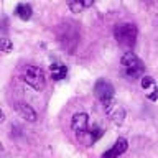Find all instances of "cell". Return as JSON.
<instances>
[{
	"label": "cell",
	"instance_id": "obj_1",
	"mask_svg": "<svg viewBox=\"0 0 158 158\" xmlns=\"http://www.w3.org/2000/svg\"><path fill=\"white\" fill-rule=\"evenodd\" d=\"M120 66H122L123 76L128 77V79L142 77L143 71H145V64H143V61L137 56L135 53H132V51H127L120 58Z\"/></svg>",
	"mask_w": 158,
	"mask_h": 158
},
{
	"label": "cell",
	"instance_id": "obj_2",
	"mask_svg": "<svg viewBox=\"0 0 158 158\" xmlns=\"http://www.w3.org/2000/svg\"><path fill=\"white\" fill-rule=\"evenodd\" d=\"M137 35H138V30L133 23H120L115 27V30H114L115 41L120 44L122 48H127V49L133 48V44L137 41Z\"/></svg>",
	"mask_w": 158,
	"mask_h": 158
},
{
	"label": "cell",
	"instance_id": "obj_3",
	"mask_svg": "<svg viewBox=\"0 0 158 158\" xmlns=\"http://www.w3.org/2000/svg\"><path fill=\"white\" fill-rule=\"evenodd\" d=\"M94 94L101 101L104 109L107 112H110V106H112L114 96H115V89H114L112 84L106 81V79H97V82L94 84Z\"/></svg>",
	"mask_w": 158,
	"mask_h": 158
},
{
	"label": "cell",
	"instance_id": "obj_4",
	"mask_svg": "<svg viewBox=\"0 0 158 158\" xmlns=\"http://www.w3.org/2000/svg\"><path fill=\"white\" fill-rule=\"evenodd\" d=\"M23 81L31 86L35 91H41L46 86V76H44V71L38 66H27L23 71Z\"/></svg>",
	"mask_w": 158,
	"mask_h": 158
},
{
	"label": "cell",
	"instance_id": "obj_5",
	"mask_svg": "<svg viewBox=\"0 0 158 158\" xmlns=\"http://www.w3.org/2000/svg\"><path fill=\"white\" fill-rule=\"evenodd\" d=\"M71 128H73L74 135L82 142V138L86 137L87 132H89V115L84 112L74 114L73 118H71Z\"/></svg>",
	"mask_w": 158,
	"mask_h": 158
},
{
	"label": "cell",
	"instance_id": "obj_6",
	"mask_svg": "<svg viewBox=\"0 0 158 158\" xmlns=\"http://www.w3.org/2000/svg\"><path fill=\"white\" fill-rule=\"evenodd\" d=\"M17 109H18L20 115H22L25 120H28V122H36L38 114L33 110V107L30 106V104H27V102H20L18 106H17Z\"/></svg>",
	"mask_w": 158,
	"mask_h": 158
},
{
	"label": "cell",
	"instance_id": "obj_7",
	"mask_svg": "<svg viewBox=\"0 0 158 158\" xmlns=\"http://www.w3.org/2000/svg\"><path fill=\"white\" fill-rule=\"evenodd\" d=\"M49 71H51V79H53V81H61V79L66 77L68 68L64 66L63 63H51Z\"/></svg>",
	"mask_w": 158,
	"mask_h": 158
},
{
	"label": "cell",
	"instance_id": "obj_8",
	"mask_svg": "<svg viewBox=\"0 0 158 158\" xmlns=\"http://www.w3.org/2000/svg\"><path fill=\"white\" fill-rule=\"evenodd\" d=\"M15 15H17L20 20H23V22H28V20L31 18V15H33L31 5L30 3H18L17 8H15Z\"/></svg>",
	"mask_w": 158,
	"mask_h": 158
},
{
	"label": "cell",
	"instance_id": "obj_9",
	"mask_svg": "<svg viewBox=\"0 0 158 158\" xmlns=\"http://www.w3.org/2000/svg\"><path fill=\"white\" fill-rule=\"evenodd\" d=\"M110 117H112V122L115 125H122L123 123V118H125V110L122 107H115L114 112H110Z\"/></svg>",
	"mask_w": 158,
	"mask_h": 158
},
{
	"label": "cell",
	"instance_id": "obj_10",
	"mask_svg": "<svg viewBox=\"0 0 158 158\" xmlns=\"http://www.w3.org/2000/svg\"><path fill=\"white\" fill-rule=\"evenodd\" d=\"M127 148H128V142L125 140V138H117L115 143H114V147H112V150L115 152L118 156H120L122 153L127 152Z\"/></svg>",
	"mask_w": 158,
	"mask_h": 158
},
{
	"label": "cell",
	"instance_id": "obj_11",
	"mask_svg": "<svg viewBox=\"0 0 158 158\" xmlns=\"http://www.w3.org/2000/svg\"><path fill=\"white\" fill-rule=\"evenodd\" d=\"M66 3H68V7L73 13H81L82 10H86L84 8L82 0H66Z\"/></svg>",
	"mask_w": 158,
	"mask_h": 158
},
{
	"label": "cell",
	"instance_id": "obj_12",
	"mask_svg": "<svg viewBox=\"0 0 158 158\" xmlns=\"http://www.w3.org/2000/svg\"><path fill=\"white\" fill-rule=\"evenodd\" d=\"M140 86H142V89H150V87H155L156 84H155V79H153L152 76H142V79H140Z\"/></svg>",
	"mask_w": 158,
	"mask_h": 158
},
{
	"label": "cell",
	"instance_id": "obj_13",
	"mask_svg": "<svg viewBox=\"0 0 158 158\" xmlns=\"http://www.w3.org/2000/svg\"><path fill=\"white\" fill-rule=\"evenodd\" d=\"M13 49V43L8 38H0V51L3 53H10Z\"/></svg>",
	"mask_w": 158,
	"mask_h": 158
},
{
	"label": "cell",
	"instance_id": "obj_14",
	"mask_svg": "<svg viewBox=\"0 0 158 158\" xmlns=\"http://www.w3.org/2000/svg\"><path fill=\"white\" fill-rule=\"evenodd\" d=\"M147 97L150 99L152 102L158 101V86H155V87H153V89H152V92H148V94H147Z\"/></svg>",
	"mask_w": 158,
	"mask_h": 158
},
{
	"label": "cell",
	"instance_id": "obj_15",
	"mask_svg": "<svg viewBox=\"0 0 158 158\" xmlns=\"http://www.w3.org/2000/svg\"><path fill=\"white\" fill-rule=\"evenodd\" d=\"M101 158H118V155H117V153H115V152H114V150H112V148H110V150H107V152H104Z\"/></svg>",
	"mask_w": 158,
	"mask_h": 158
},
{
	"label": "cell",
	"instance_id": "obj_16",
	"mask_svg": "<svg viewBox=\"0 0 158 158\" xmlns=\"http://www.w3.org/2000/svg\"><path fill=\"white\" fill-rule=\"evenodd\" d=\"M96 2V0H82V3H84V8H89V7H92V3Z\"/></svg>",
	"mask_w": 158,
	"mask_h": 158
},
{
	"label": "cell",
	"instance_id": "obj_17",
	"mask_svg": "<svg viewBox=\"0 0 158 158\" xmlns=\"http://www.w3.org/2000/svg\"><path fill=\"white\" fill-rule=\"evenodd\" d=\"M5 120V114H3V110L0 109V122H3Z\"/></svg>",
	"mask_w": 158,
	"mask_h": 158
},
{
	"label": "cell",
	"instance_id": "obj_18",
	"mask_svg": "<svg viewBox=\"0 0 158 158\" xmlns=\"http://www.w3.org/2000/svg\"><path fill=\"white\" fill-rule=\"evenodd\" d=\"M0 150H2V143H0Z\"/></svg>",
	"mask_w": 158,
	"mask_h": 158
}]
</instances>
